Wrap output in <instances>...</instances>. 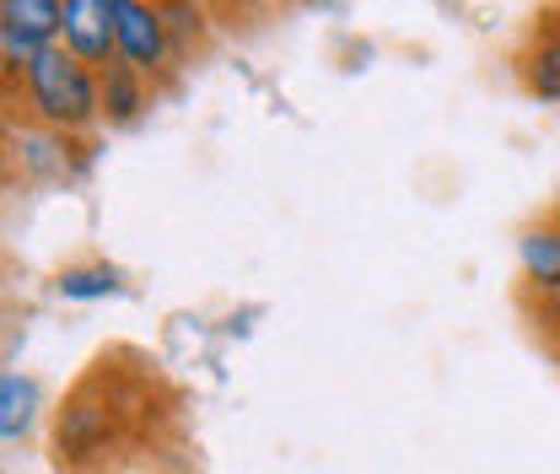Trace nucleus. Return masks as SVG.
Segmentation results:
<instances>
[{
	"mask_svg": "<svg viewBox=\"0 0 560 474\" xmlns=\"http://www.w3.org/2000/svg\"><path fill=\"white\" fill-rule=\"evenodd\" d=\"M5 81H11V97L22 103V119L38 130L81 140L103 125V76L81 66L75 55H66L60 44L44 49L38 60H27Z\"/></svg>",
	"mask_w": 560,
	"mask_h": 474,
	"instance_id": "obj_1",
	"label": "nucleus"
},
{
	"mask_svg": "<svg viewBox=\"0 0 560 474\" xmlns=\"http://www.w3.org/2000/svg\"><path fill=\"white\" fill-rule=\"evenodd\" d=\"M114 33H119V66H130L145 81H162L178 66V44H173V27H167L162 5L114 0Z\"/></svg>",
	"mask_w": 560,
	"mask_h": 474,
	"instance_id": "obj_2",
	"label": "nucleus"
},
{
	"mask_svg": "<svg viewBox=\"0 0 560 474\" xmlns=\"http://www.w3.org/2000/svg\"><path fill=\"white\" fill-rule=\"evenodd\" d=\"M119 426V409L108 400H92V389H81L60 415H55V464L60 470H86L108 453Z\"/></svg>",
	"mask_w": 560,
	"mask_h": 474,
	"instance_id": "obj_3",
	"label": "nucleus"
},
{
	"mask_svg": "<svg viewBox=\"0 0 560 474\" xmlns=\"http://www.w3.org/2000/svg\"><path fill=\"white\" fill-rule=\"evenodd\" d=\"M66 27V0H5L0 5V55H5V76L38 60L44 49L60 44Z\"/></svg>",
	"mask_w": 560,
	"mask_h": 474,
	"instance_id": "obj_4",
	"label": "nucleus"
},
{
	"mask_svg": "<svg viewBox=\"0 0 560 474\" xmlns=\"http://www.w3.org/2000/svg\"><path fill=\"white\" fill-rule=\"evenodd\" d=\"M517 297L523 308H545L560 297V205L528 221L517 238Z\"/></svg>",
	"mask_w": 560,
	"mask_h": 474,
	"instance_id": "obj_5",
	"label": "nucleus"
},
{
	"mask_svg": "<svg viewBox=\"0 0 560 474\" xmlns=\"http://www.w3.org/2000/svg\"><path fill=\"white\" fill-rule=\"evenodd\" d=\"M60 49L75 55L81 66L97 76L119 66V33H114V0H66V27H60Z\"/></svg>",
	"mask_w": 560,
	"mask_h": 474,
	"instance_id": "obj_6",
	"label": "nucleus"
},
{
	"mask_svg": "<svg viewBox=\"0 0 560 474\" xmlns=\"http://www.w3.org/2000/svg\"><path fill=\"white\" fill-rule=\"evenodd\" d=\"M512 70H517V81H523L528 97L560 103V33L550 16H539V22L523 33V44L512 49Z\"/></svg>",
	"mask_w": 560,
	"mask_h": 474,
	"instance_id": "obj_7",
	"label": "nucleus"
},
{
	"mask_svg": "<svg viewBox=\"0 0 560 474\" xmlns=\"http://www.w3.org/2000/svg\"><path fill=\"white\" fill-rule=\"evenodd\" d=\"M70 136H55V130H38V125H11V151L22 162V178L33 184H55V178H70Z\"/></svg>",
	"mask_w": 560,
	"mask_h": 474,
	"instance_id": "obj_8",
	"label": "nucleus"
},
{
	"mask_svg": "<svg viewBox=\"0 0 560 474\" xmlns=\"http://www.w3.org/2000/svg\"><path fill=\"white\" fill-rule=\"evenodd\" d=\"M33 426H38V383L11 367V372L0 378V437L16 448V442L33 437Z\"/></svg>",
	"mask_w": 560,
	"mask_h": 474,
	"instance_id": "obj_9",
	"label": "nucleus"
},
{
	"mask_svg": "<svg viewBox=\"0 0 560 474\" xmlns=\"http://www.w3.org/2000/svg\"><path fill=\"white\" fill-rule=\"evenodd\" d=\"M151 92H156V81L136 76L130 66H114L103 76V125H136L151 108Z\"/></svg>",
	"mask_w": 560,
	"mask_h": 474,
	"instance_id": "obj_10",
	"label": "nucleus"
},
{
	"mask_svg": "<svg viewBox=\"0 0 560 474\" xmlns=\"http://www.w3.org/2000/svg\"><path fill=\"white\" fill-rule=\"evenodd\" d=\"M55 291H60L66 302H103V297H119V291H125V275H119V265H108V259L66 265V270L55 275Z\"/></svg>",
	"mask_w": 560,
	"mask_h": 474,
	"instance_id": "obj_11",
	"label": "nucleus"
},
{
	"mask_svg": "<svg viewBox=\"0 0 560 474\" xmlns=\"http://www.w3.org/2000/svg\"><path fill=\"white\" fill-rule=\"evenodd\" d=\"M167 11V27H173V44H178V60L189 55V44L206 33V11L200 5H162Z\"/></svg>",
	"mask_w": 560,
	"mask_h": 474,
	"instance_id": "obj_12",
	"label": "nucleus"
},
{
	"mask_svg": "<svg viewBox=\"0 0 560 474\" xmlns=\"http://www.w3.org/2000/svg\"><path fill=\"white\" fill-rule=\"evenodd\" d=\"M528 319H534L539 339H545V345L560 356V297H556V302H545V308H528Z\"/></svg>",
	"mask_w": 560,
	"mask_h": 474,
	"instance_id": "obj_13",
	"label": "nucleus"
},
{
	"mask_svg": "<svg viewBox=\"0 0 560 474\" xmlns=\"http://www.w3.org/2000/svg\"><path fill=\"white\" fill-rule=\"evenodd\" d=\"M545 16H550V22H556V33H560V11H545Z\"/></svg>",
	"mask_w": 560,
	"mask_h": 474,
	"instance_id": "obj_14",
	"label": "nucleus"
}]
</instances>
